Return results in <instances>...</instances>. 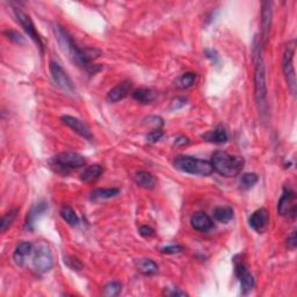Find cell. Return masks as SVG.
Masks as SVG:
<instances>
[{
  "label": "cell",
  "instance_id": "obj_1",
  "mask_svg": "<svg viewBox=\"0 0 297 297\" xmlns=\"http://www.w3.org/2000/svg\"><path fill=\"white\" fill-rule=\"evenodd\" d=\"M53 30L61 49L63 50L64 54L68 55V57L74 64H77L79 68L85 69L91 74H95L96 72L100 71L101 68L92 63V61L95 57H98V55H95V53L98 54L100 51L95 49H82V48L78 47L77 43L72 39V36L67 32V29L61 25H58V23H55Z\"/></svg>",
  "mask_w": 297,
  "mask_h": 297
},
{
  "label": "cell",
  "instance_id": "obj_2",
  "mask_svg": "<svg viewBox=\"0 0 297 297\" xmlns=\"http://www.w3.org/2000/svg\"><path fill=\"white\" fill-rule=\"evenodd\" d=\"M255 55V69H254V98L257 103L258 110L260 115L264 117L267 114V81H266V68L262 58L260 47L254 48Z\"/></svg>",
  "mask_w": 297,
  "mask_h": 297
},
{
  "label": "cell",
  "instance_id": "obj_3",
  "mask_svg": "<svg viewBox=\"0 0 297 297\" xmlns=\"http://www.w3.org/2000/svg\"><path fill=\"white\" fill-rule=\"evenodd\" d=\"M210 163L213 165L214 171L226 178L237 177L244 167L243 158L233 156L223 150H217L214 152Z\"/></svg>",
  "mask_w": 297,
  "mask_h": 297
},
{
  "label": "cell",
  "instance_id": "obj_4",
  "mask_svg": "<svg viewBox=\"0 0 297 297\" xmlns=\"http://www.w3.org/2000/svg\"><path fill=\"white\" fill-rule=\"evenodd\" d=\"M174 167L185 173L193 175L207 177L214 172V167L210 161L198 159L191 156H178L174 159Z\"/></svg>",
  "mask_w": 297,
  "mask_h": 297
},
{
  "label": "cell",
  "instance_id": "obj_5",
  "mask_svg": "<svg viewBox=\"0 0 297 297\" xmlns=\"http://www.w3.org/2000/svg\"><path fill=\"white\" fill-rule=\"evenodd\" d=\"M294 54H295V41L288 43L286 47L285 54L282 58V70L285 74L287 85L290 89V93L293 95L296 94V75H295V69H294Z\"/></svg>",
  "mask_w": 297,
  "mask_h": 297
},
{
  "label": "cell",
  "instance_id": "obj_6",
  "mask_svg": "<svg viewBox=\"0 0 297 297\" xmlns=\"http://www.w3.org/2000/svg\"><path fill=\"white\" fill-rule=\"evenodd\" d=\"M85 165V157L77 152H71V151L57 154L53 159V166L56 167L58 171H62L63 173H68L69 171L82 167Z\"/></svg>",
  "mask_w": 297,
  "mask_h": 297
},
{
  "label": "cell",
  "instance_id": "obj_7",
  "mask_svg": "<svg viewBox=\"0 0 297 297\" xmlns=\"http://www.w3.org/2000/svg\"><path fill=\"white\" fill-rule=\"evenodd\" d=\"M33 266L34 269L40 274L49 272L54 267L53 254L46 244H40L36 248H34Z\"/></svg>",
  "mask_w": 297,
  "mask_h": 297
},
{
  "label": "cell",
  "instance_id": "obj_8",
  "mask_svg": "<svg viewBox=\"0 0 297 297\" xmlns=\"http://www.w3.org/2000/svg\"><path fill=\"white\" fill-rule=\"evenodd\" d=\"M49 70H50L51 78H53L55 84H56L61 89H63L64 92L70 93V94H74V93L75 92V87H74V82H72L71 78L69 77L67 72L63 70V68H62L61 65L57 63V62L50 61Z\"/></svg>",
  "mask_w": 297,
  "mask_h": 297
},
{
  "label": "cell",
  "instance_id": "obj_9",
  "mask_svg": "<svg viewBox=\"0 0 297 297\" xmlns=\"http://www.w3.org/2000/svg\"><path fill=\"white\" fill-rule=\"evenodd\" d=\"M14 15H15L16 21L20 23V26L22 27L27 35H28L30 39H32L34 42L36 43V46L40 48L41 53H43V51H44V44L42 42V39H41V36L39 35V33H37V30L35 28V25H34V22L32 21V19H30V16L28 14H26V13L23 12L22 9H20L18 7L14 8Z\"/></svg>",
  "mask_w": 297,
  "mask_h": 297
},
{
  "label": "cell",
  "instance_id": "obj_10",
  "mask_svg": "<svg viewBox=\"0 0 297 297\" xmlns=\"http://www.w3.org/2000/svg\"><path fill=\"white\" fill-rule=\"evenodd\" d=\"M234 273H236V276L238 280H239L243 294H247L248 292H251L254 287V279L253 275L248 272L246 265H245V262L241 258H234Z\"/></svg>",
  "mask_w": 297,
  "mask_h": 297
},
{
  "label": "cell",
  "instance_id": "obj_11",
  "mask_svg": "<svg viewBox=\"0 0 297 297\" xmlns=\"http://www.w3.org/2000/svg\"><path fill=\"white\" fill-rule=\"evenodd\" d=\"M295 199V193L292 189L285 187L283 189V194L280 198V201L278 203V213L281 216L292 215L293 219L296 216V205L294 203Z\"/></svg>",
  "mask_w": 297,
  "mask_h": 297
},
{
  "label": "cell",
  "instance_id": "obj_12",
  "mask_svg": "<svg viewBox=\"0 0 297 297\" xmlns=\"http://www.w3.org/2000/svg\"><path fill=\"white\" fill-rule=\"evenodd\" d=\"M62 122L64 124H67L68 127H70L72 130L75 131L78 135H80L81 137L86 138V140L88 141H92V133L91 130H89V128L87 124L85 122H82L81 120L77 119V117H74V116H70V115H64L62 116Z\"/></svg>",
  "mask_w": 297,
  "mask_h": 297
},
{
  "label": "cell",
  "instance_id": "obj_13",
  "mask_svg": "<svg viewBox=\"0 0 297 297\" xmlns=\"http://www.w3.org/2000/svg\"><path fill=\"white\" fill-rule=\"evenodd\" d=\"M133 89V82L129 80H123L120 84H117L115 87H113L107 94V101L110 103L119 102L124 98H127L130 94Z\"/></svg>",
  "mask_w": 297,
  "mask_h": 297
},
{
  "label": "cell",
  "instance_id": "obj_14",
  "mask_svg": "<svg viewBox=\"0 0 297 297\" xmlns=\"http://www.w3.org/2000/svg\"><path fill=\"white\" fill-rule=\"evenodd\" d=\"M272 2L265 1L262 2V11H261V39L262 43L266 44L269 37V32H271L272 26Z\"/></svg>",
  "mask_w": 297,
  "mask_h": 297
},
{
  "label": "cell",
  "instance_id": "obj_15",
  "mask_svg": "<svg viewBox=\"0 0 297 297\" xmlns=\"http://www.w3.org/2000/svg\"><path fill=\"white\" fill-rule=\"evenodd\" d=\"M250 226L252 229L261 233L264 232L269 223V214L265 208H260L252 214L250 220H248Z\"/></svg>",
  "mask_w": 297,
  "mask_h": 297
},
{
  "label": "cell",
  "instance_id": "obj_16",
  "mask_svg": "<svg viewBox=\"0 0 297 297\" xmlns=\"http://www.w3.org/2000/svg\"><path fill=\"white\" fill-rule=\"evenodd\" d=\"M48 210V205L46 202H37L34 205L32 208H30L28 215L26 217V223H25V229L33 231L34 225L37 222V220L40 219L41 216L43 215Z\"/></svg>",
  "mask_w": 297,
  "mask_h": 297
},
{
  "label": "cell",
  "instance_id": "obj_17",
  "mask_svg": "<svg viewBox=\"0 0 297 297\" xmlns=\"http://www.w3.org/2000/svg\"><path fill=\"white\" fill-rule=\"evenodd\" d=\"M191 225L194 230L200 232H207L214 226V223L210 217L205 213H196L192 216Z\"/></svg>",
  "mask_w": 297,
  "mask_h": 297
},
{
  "label": "cell",
  "instance_id": "obj_18",
  "mask_svg": "<svg viewBox=\"0 0 297 297\" xmlns=\"http://www.w3.org/2000/svg\"><path fill=\"white\" fill-rule=\"evenodd\" d=\"M34 252V246L29 241H22L16 246L14 253H13V260H14L15 265L22 266L25 264L27 257H29Z\"/></svg>",
  "mask_w": 297,
  "mask_h": 297
},
{
  "label": "cell",
  "instance_id": "obj_19",
  "mask_svg": "<svg viewBox=\"0 0 297 297\" xmlns=\"http://www.w3.org/2000/svg\"><path fill=\"white\" fill-rule=\"evenodd\" d=\"M135 181L140 186L141 188L144 189H152L156 186V179L151 173L147 171H138L135 173Z\"/></svg>",
  "mask_w": 297,
  "mask_h": 297
},
{
  "label": "cell",
  "instance_id": "obj_20",
  "mask_svg": "<svg viewBox=\"0 0 297 297\" xmlns=\"http://www.w3.org/2000/svg\"><path fill=\"white\" fill-rule=\"evenodd\" d=\"M135 265H136L137 271L143 275L151 276L158 272L157 264L151 259H138V260L135 261Z\"/></svg>",
  "mask_w": 297,
  "mask_h": 297
},
{
  "label": "cell",
  "instance_id": "obj_21",
  "mask_svg": "<svg viewBox=\"0 0 297 297\" xmlns=\"http://www.w3.org/2000/svg\"><path fill=\"white\" fill-rule=\"evenodd\" d=\"M202 138H205L208 142H212V143H225L227 141V133L223 126H219L214 130L209 131V133L202 135Z\"/></svg>",
  "mask_w": 297,
  "mask_h": 297
},
{
  "label": "cell",
  "instance_id": "obj_22",
  "mask_svg": "<svg viewBox=\"0 0 297 297\" xmlns=\"http://www.w3.org/2000/svg\"><path fill=\"white\" fill-rule=\"evenodd\" d=\"M102 172H103V168L101 165L94 164L92 165V166H88L85 168L84 172L80 174V180L86 182V184H89V182H93L95 181L96 179H99L100 175L102 174Z\"/></svg>",
  "mask_w": 297,
  "mask_h": 297
},
{
  "label": "cell",
  "instance_id": "obj_23",
  "mask_svg": "<svg viewBox=\"0 0 297 297\" xmlns=\"http://www.w3.org/2000/svg\"><path fill=\"white\" fill-rule=\"evenodd\" d=\"M120 193L119 188H98L94 189L91 193V201H100V200H106L116 196Z\"/></svg>",
  "mask_w": 297,
  "mask_h": 297
},
{
  "label": "cell",
  "instance_id": "obj_24",
  "mask_svg": "<svg viewBox=\"0 0 297 297\" xmlns=\"http://www.w3.org/2000/svg\"><path fill=\"white\" fill-rule=\"evenodd\" d=\"M133 98L141 103H151L156 99V93L150 88H138L134 91Z\"/></svg>",
  "mask_w": 297,
  "mask_h": 297
},
{
  "label": "cell",
  "instance_id": "obj_25",
  "mask_svg": "<svg viewBox=\"0 0 297 297\" xmlns=\"http://www.w3.org/2000/svg\"><path fill=\"white\" fill-rule=\"evenodd\" d=\"M61 217L67 222L69 225L75 226L79 224V219L77 214L74 213V210L69 206H63L61 209Z\"/></svg>",
  "mask_w": 297,
  "mask_h": 297
},
{
  "label": "cell",
  "instance_id": "obj_26",
  "mask_svg": "<svg viewBox=\"0 0 297 297\" xmlns=\"http://www.w3.org/2000/svg\"><path fill=\"white\" fill-rule=\"evenodd\" d=\"M214 217L221 223H227L233 219V210L230 207H220L214 212Z\"/></svg>",
  "mask_w": 297,
  "mask_h": 297
},
{
  "label": "cell",
  "instance_id": "obj_27",
  "mask_svg": "<svg viewBox=\"0 0 297 297\" xmlns=\"http://www.w3.org/2000/svg\"><path fill=\"white\" fill-rule=\"evenodd\" d=\"M195 80H196V74H194V72H186V74H184L178 78V80L175 81V86H177L178 88H182V89L189 88L195 84Z\"/></svg>",
  "mask_w": 297,
  "mask_h": 297
},
{
  "label": "cell",
  "instance_id": "obj_28",
  "mask_svg": "<svg viewBox=\"0 0 297 297\" xmlns=\"http://www.w3.org/2000/svg\"><path fill=\"white\" fill-rule=\"evenodd\" d=\"M258 182V175L255 173H245L239 180V188L243 191L251 189Z\"/></svg>",
  "mask_w": 297,
  "mask_h": 297
},
{
  "label": "cell",
  "instance_id": "obj_29",
  "mask_svg": "<svg viewBox=\"0 0 297 297\" xmlns=\"http://www.w3.org/2000/svg\"><path fill=\"white\" fill-rule=\"evenodd\" d=\"M18 212H19L18 209H13V210H11V212L7 213V214H5V215L2 216L1 223H0V231H1L2 233H4L5 231L7 230L8 227L12 225L13 221L15 220L16 213H18Z\"/></svg>",
  "mask_w": 297,
  "mask_h": 297
},
{
  "label": "cell",
  "instance_id": "obj_30",
  "mask_svg": "<svg viewBox=\"0 0 297 297\" xmlns=\"http://www.w3.org/2000/svg\"><path fill=\"white\" fill-rule=\"evenodd\" d=\"M122 290V286H121L120 282L117 281H112L103 287V295L113 297V296H117Z\"/></svg>",
  "mask_w": 297,
  "mask_h": 297
},
{
  "label": "cell",
  "instance_id": "obj_31",
  "mask_svg": "<svg viewBox=\"0 0 297 297\" xmlns=\"http://www.w3.org/2000/svg\"><path fill=\"white\" fill-rule=\"evenodd\" d=\"M64 264L67 265L69 268L72 269V271H81L82 269L81 262L79 261L77 258L71 257V255H67V257H64Z\"/></svg>",
  "mask_w": 297,
  "mask_h": 297
},
{
  "label": "cell",
  "instance_id": "obj_32",
  "mask_svg": "<svg viewBox=\"0 0 297 297\" xmlns=\"http://www.w3.org/2000/svg\"><path fill=\"white\" fill-rule=\"evenodd\" d=\"M163 135L164 131L161 130L160 128H157V129H153L147 135V141L148 143H156V142H158L163 137Z\"/></svg>",
  "mask_w": 297,
  "mask_h": 297
},
{
  "label": "cell",
  "instance_id": "obj_33",
  "mask_svg": "<svg viewBox=\"0 0 297 297\" xmlns=\"http://www.w3.org/2000/svg\"><path fill=\"white\" fill-rule=\"evenodd\" d=\"M184 250V246H180V245H170V246H165L160 248V252L164 254H177L180 253V252Z\"/></svg>",
  "mask_w": 297,
  "mask_h": 297
},
{
  "label": "cell",
  "instance_id": "obj_34",
  "mask_svg": "<svg viewBox=\"0 0 297 297\" xmlns=\"http://www.w3.org/2000/svg\"><path fill=\"white\" fill-rule=\"evenodd\" d=\"M186 103H187V99L182 98V96H178V98H175L172 100L171 102V110H178L184 107Z\"/></svg>",
  "mask_w": 297,
  "mask_h": 297
},
{
  "label": "cell",
  "instance_id": "obj_35",
  "mask_svg": "<svg viewBox=\"0 0 297 297\" xmlns=\"http://www.w3.org/2000/svg\"><path fill=\"white\" fill-rule=\"evenodd\" d=\"M5 35L7 36L9 40L14 41V42H16V43H21V42H23L22 36L20 35L19 33L14 32V30H7V32H5Z\"/></svg>",
  "mask_w": 297,
  "mask_h": 297
},
{
  "label": "cell",
  "instance_id": "obj_36",
  "mask_svg": "<svg viewBox=\"0 0 297 297\" xmlns=\"http://www.w3.org/2000/svg\"><path fill=\"white\" fill-rule=\"evenodd\" d=\"M140 234L141 236H143V237H145V238H148V237H152L153 234H154V230L152 229V227H150V226H148V225H143V226H141L140 227Z\"/></svg>",
  "mask_w": 297,
  "mask_h": 297
},
{
  "label": "cell",
  "instance_id": "obj_37",
  "mask_svg": "<svg viewBox=\"0 0 297 297\" xmlns=\"http://www.w3.org/2000/svg\"><path fill=\"white\" fill-rule=\"evenodd\" d=\"M164 295H166V296H187V293L181 292V290H178V289L172 290L171 288H166L164 290Z\"/></svg>",
  "mask_w": 297,
  "mask_h": 297
},
{
  "label": "cell",
  "instance_id": "obj_38",
  "mask_svg": "<svg viewBox=\"0 0 297 297\" xmlns=\"http://www.w3.org/2000/svg\"><path fill=\"white\" fill-rule=\"evenodd\" d=\"M297 245V238H296V231H294V232L290 234V236L287 238V246L289 248H292V250H295Z\"/></svg>",
  "mask_w": 297,
  "mask_h": 297
},
{
  "label": "cell",
  "instance_id": "obj_39",
  "mask_svg": "<svg viewBox=\"0 0 297 297\" xmlns=\"http://www.w3.org/2000/svg\"><path fill=\"white\" fill-rule=\"evenodd\" d=\"M189 143V140L187 137L185 136H180L178 138H175L174 141V147H185V145H187Z\"/></svg>",
  "mask_w": 297,
  "mask_h": 297
}]
</instances>
